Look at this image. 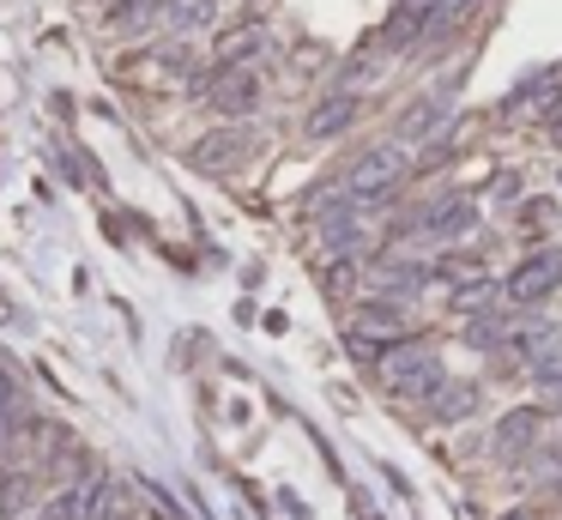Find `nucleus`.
I'll use <instances>...</instances> for the list:
<instances>
[{
	"mask_svg": "<svg viewBox=\"0 0 562 520\" xmlns=\"http://www.w3.org/2000/svg\"><path fill=\"white\" fill-rule=\"evenodd\" d=\"M490 303H497V285H490V279H466V285L454 291V309L459 315H485Z\"/></svg>",
	"mask_w": 562,
	"mask_h": 520,
	"instance_id": "nucleus-13",
	"label": "nucleus"
},
{
	"mask_svg": "<svg viewBox=\"0 0 562 520\" xmlns=\"http://www.w3.org/2000/svg\"><path fill=\"white\" fill-rule=\"evenodd\" d=\"M399 176H406V152H399V145H375V152H363L351 164L345 200H351V206H375V200H387L393 188H399Z\"/></svg>",
	"mask_w": 562,
	"mask_h": 520,
	"instance_id": "nucleus-2",
	"label": "nucleus"
},
{
	"mask_svg": "<svg viewBox=\"0 0 562 520\" xmlns=\"http://www.w3.org/2000/svg\"><path fill=\"white\" fill-rule=\"evenodd\" d=\"M140 484H145V496H152V503L164 508V515H170V520H182V503H176V496L164 491V484H152V478H140Z\"/></svg>",
	"mask_w": 562,
	"mask_h": 520,
	"instance_id": "nucleus-16",
	"label": "nucleus"
},
{
	"mask_svg": "<svg viewBox=\"0 0 562 520\" xmlns=\"http://www.w3.org/2000/svg\"><path fill=\"white\" fill-rule=\"evenodd\" d=\"M418 231H423V236H435V243H454V236H471V231H478V200H466V194L435 200V206L418 218Z\"/></svg>",
	"mask_w": 562,
	"mask_h": 520,
	"instance_id": "nucleus-5",
	"label": "nucleus"
},
{
	"mask_svg": "<svg viewBox=\"0 0 562 520\" xmlns=\"http://www.w3.org/2000/svg\"><path fill=\"white\" fill-rule=\"evenodd\" d=\"M351 279H357L351 260H333V267H327V291H351Z\"/></svg>",
	"mask_w": 562,
	"mask_h": 520,
	"instance_id": "nucleus-17",
	"label": "nucleus"
},
{
	"mask_svg": "<svg viewBox=\"0 0 562 520\" xmlns=\"http://www.w3.org/2000/svg\"><path fill=\"white\" fill-rule=\"evenodd\" d=\"M478 405H485L478 381H442V388L430 393V417H435V424H459V417H471Z\"/></svg>",
	"mask_w": 562,
	"mask_h": 520,
	"instance_id": "nucleus-9",
	"label": "nucleus"
},
{
	"mask_svg": "<svg viewBox=\"0 0 562 520\" xmlns=\"http://www.w3.org/2000/svg\"><path fill=\"white\" fill-rule=\"evenodd\" d=\"M447 116H454V109H447V97H423V104L399 121V133H406V140H423V133H435Z\"/></svg>",
	"mask_w": 562,
	"mask_h": 520,
	"instance_id": "nucleus-12",
	"label": "nucleus"
},
{
	"mask_svg": "<svg viewBox=\"0 0 562 520\" xmlns=\"http://www.w3.org/2000/svg\"><path fill=\"white\" fill-rule=\"evenodd\" d=\"M557 145H562V121H557Z\"/></svg>",
	"mask_w": 562,
	"mask_h": 520,
	"instance_id": "nucleus-19",
	"label": "nucleus"
},
{
	"mask_svg": "<svg viewBox=\"0 0 562 520\" xmlns=\"http://www.w3.org/2000/svg\"><path fill=\"white\" fill-rule=\"evenodd\" d=\"M357 121V97L351 92H333L309 109V140H339L345 128Z\"/></svg>",
	"mask_w": 562,
	"mask_h": 520,
	"instance_id": "nucleus-8",
	"label": "nucleus"
},
{
	"mask_svg": "<svg viewBox=\"0 0 562 520\" xmlns=\"http://www.w3.org/2000/svg\"><path fill=\"white\" fill-rule=\"evenodd\" d=\"M557 285H562V248L550 243V248H533V255H526L521 267L509 273V285H502V291H509L514 303H526V309H533V303H545Z\"/></svg>",
	"mask_w": 562,
	"mask_h": 520,
	"instance_id": "nucleus-3",
	"label": "nucleus"
},
{
	"mask_svg": "<svg viewBox=\"0 0 562 520\" xmlns=\"http://www.w3.org/2000/svg\"><path fill=\"white\" fill-rule=\"evenodd\" d=\"M261 43H266L261 31H236V37H230V43H224V49H218V67H236V61H249V55L261 49Z\"/></svg>",
	"mask_w": 562,
	"mask_h": 520,
	"instance_id": "nucleus-14",
	"label": "nucleus"
},
{
	"mask_svg": "<svg viewBox=\"0 0 562 520\" xmlns=\"http://www.w3.org/2000/svg\"><path fill=\"white\" fill-rule=\"evenodd\" d=\"M357 333H369V339H387V345H399V333H406V309L393 297H375V303H357Z\"/></svg>",
	"mask_w": 562,
	"mask_h": 520,
	"instance_id": "nucleus-10",
	"label": "nucleus"
},
{
	"mask_svg": "<svg viewBox=\"0 0 562 520\" xmlns=\"http://www.w3.org/2000/svg\"><path fill=\"white\" fill-rule=\"evenodd\" d=\"M381 381H387V393L393 400H430L435 388H442V357L430 352V345H393L387 357H381Z\"/></svg>",
	"mask_w": 562,
	"mask_h": 520,
	"instance_id": "nucleus-1",
	"label": "nucleus"
},
{
	"mask_svg": "<svg viewBox=\"0 0 562 520\" xmlns=\"http://www.w3.org/2000/svg\"><path fill=\"white\" fill-rule=\"evenodd\" d=\"M152 19H164V0H116L109 7V31H145Z\"/></svg>",
	"mask_w": 562,
	"mask_h": 520,
	"instance_id": "nucleus-11",
	"label": "nucleus"
},
{
	"mask_svg": "<svg viewBox=\"0 0 562 520\" xmlns=\"http://www.w3.org/2000/svg\"><path fill=\"white\" fill-rule=\"evenodd\" d=\"M502 520H533V515H521V508H514V515H502Z\"/></svg>",
	"mask_w": 562,
	"mask_h": 520,
	"instance_id": "nucleus-18",
	"label": "nucleus"
},
{
	"mask_svg": "<svg viewBox=\"0 0 562 520\" xmlns=\"http://www.w3.org/2000/svg\"><path fill=\"white\" fill-rule=\"evenodd\" d=\"M254 152V133L249 128H224V133H206L194 145V169H236L242 157Z\"/></svg>",
	"mask_w": 562,
	"mask_h": 520,
	"instance_id": "nucleus-6",
	"label": "nucleus"
},
{
	"mask_svg": "<svg viewBox=\"0 0 562 520\" xmlns=\"http://www.w3.org/2000/svg\"><path fill=\"white\" fill-rule=\"evenodd\" d=\"M212 109L218 116H254L261 109V79L249 67H218L212 73Z\"/></svg>",
	"mask_w": 562,
	"mask_h": 520,
	"instance_id": "nucleus-4",
	"label": "nucleus"
},
{
	"mask_svg": "<svg viewBox=\"0 0 562 520\" xmlns=\"http://www.w3.org/2000/svg\"><path fill=\"white\" fill-rule=\"evenodd\" d=\"M538 429H545V412H538V405H521V412H509V417L497 424V454H502V460L533 454V448H538Z\"/></svg>",
	"mask_w": 562,
	"mask_h": 520,
	"instance_id": "nucleus-7",
	"label": "nucleus"
},
{
	"mask_svg": "<svg viewBox=\"0 0 562 520\" xmlns=\"http://www.w3.org/2000/svg\"><path fill=\"white\" fill-rule=\"evenodd\" d=\"M497 339H502V321H497V315H485V321L466 327V345H497Z\"/></svg>",
	"mask_w": 562,
	"mask_h": 520,
	"instance_id": "nucleus-15",
	"label": "nucleus"
}]
</instances>
